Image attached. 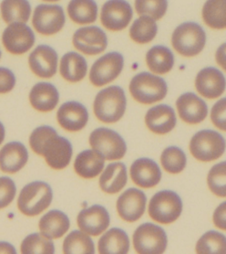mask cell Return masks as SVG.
<instances>
[{
  "label": "cell",
  "instance_id": "obj_35",
  "mask_svg": "<svg viewBox=\"0 0 226 254\" xmlns=\"http://www.w3.org/2000/svg\"><path fill=\"white\" fill-rule=\"evenodd\" d=\"M196 254H226V236L211 231L204 233L195 247Z\"/></svg>",
  "mask_w": 226,
  "mask_h": 254
},
{
  "label": "cell",
  "instance_id": "obj_33",
  "mask_svg": "<svg viewBox=\"0 0 226 254\" xmlns=\"http://www.w3.org/2000/svg\"><path fill=\"white\" fill-rule=\"evenodd\" d=\"M64 254H95L91 238L82 231H73L64 240Z\"/></svg>",
  "mask_w": 226,
  "mask_h": 254
},
{
  "label": "cell",
  "instance_id": "obj_29",
  "mask_svg": "<svg viewBox=\"0 0 226 254\" xmlns=\"http://www.w3.org/2000/svg\"><path fill=\"white\" fill-rule=\"evenodd\" d=\"M99 254H128L130 240L127 233L118 228L110 229L99 239Z\"/></svg>",
  "mask_w": 226,
  "mask_h": 254
},
{
  "label": "cell",
  "instance_id": "obj_40",
  "mask_svg": "<svg viewBox=\"0 0 226 254\" xmlns=\"http://www.w3.org/2000/svg\"><path fill=\"white\" fill-rule=\"evenodd\" d=\"M168 7L167 1H146L137 0L135 2L136 11L140 17L145 16L152 18L153 20L161 19L165 15Z\"/></svg>",
  "mask_w": 226,
  "mask_h": 254
},
{
  "label": "cell",
  "instance_id": "obj_30",
  "mask_svg": "<svg viewBox=\"0 0 226 254\" xmlns=\"http://www.w3.org/2000/svg\"><path fill=\"white\" fill-rule=\"evenodd\" d=\"M146 63L152 72L157 74H164L169 72L174 67V54L167 47H152L147 52Z\"/></svg>",
  "mask_w": 226,
  "mask_h": 254
},
{
  "label": "cell",
  "instance_id": "obj_32",
  "mask_svg": "<svg viewBox=\"0 0 226 254\" xmlns=\"http://www.w3.org/2000/svg\"><path fill=\"white\" fill-rule=\"evenodd\" d=\"M68 13L75 23H93L98 17V6L92 0H74L69 4Z\"/></svg>",
  "mask_w": 226,
  "mask_h": 254
},
{
  "label": "cell",
  "instance_id": "obj_4",
  "mask_svg": "<svg viewBox=\"0 0 226 254\" xmlns=\"http://www.w3.org/2000/svg\"><path fill=\"white\" fill-rule=\"evenodd\" d=\"M206 34L203 28L194 22H185L174 30L172 43L174 50L184 57H193L205 46Z\"/></svg>",
  "mask_w": 226,
  "mask_h": 254
},
{
  "label": "cell",
  "instance_id": "obj_39",
  "mask_svg": "<svg viewBox=\"0 0 226 254\" xmlns=\"http://www.w3.org/2000/svg\"><path fill=\"white\" fill-rule=\"evenodd\" d=\"M209 189L211 191L221 197L226 196V163H219L211 168L208 174Z\"/></svg>",
  "mask_w": 226,
  "mask_h": 254
},
{
  "label": "cell",
  "instance_id": "obj_7",
  "mask_svg": "<svg viewBox=\"0 0 226 254\" xmlns=\"http://www.w3.org/2000/svg\"><path fill=\"white\" fill-rule=\"evenodd\" d=\"M191 155L203 162L220 158L226 151V140L213 130H202L195 133L190 143Z\"/></svg>",
  "mask_w": 226,
  "mask_h": 254
},
{
  "label": "cell",
  "instance_id": "obj_2",
  "mask_svg": "<svg viewBox=\"0 0 226 254\" xmlns=\"http://www.w3.org/2000/svg\"><path fill=\"white\" fill-rule=\"evenodd\" d=\"M126 104L123 89L120 86H110L97 94L93 110L99 121L112 124L121 120L126 110Z\"/></svg>",
  "mask_w": 226,
  "mask_h": 254
},
{
  "label": "cell",
  "instance_id": "obj_42",
  "mask_svg": "<svg viewBox=\"0 0 226 254\" xmlns=\"http://www.w3.org/2000/svg\"><path fill=\"white\" fill-rule=\"evenodd\" d=\"M226 99L223 98L219 100L214 105L212 112H211V119L214 123L215 127L219 128L223 131L226 130Z\"/></svg>",
  "mask_w": 226,
  "mask_h": 254
},
{
  "label": "cell",
  "instance_id": "obj_22",
  "mask_svg": "<svg viewBox=\"0 0 226 254\" xmlns=\"http://www.w3.org/2000/svg\"><path fill=\"white\" fill-rule=\"evenodd\" d=\"M174 110L169 105L160 104L151 108L145 116V123L151 132L157 134H165L176 126Z\"/></svg>",
  "mask_w": 226,
  "mask_h": 254
},
{
  "label": "cell",
  "instance_id": "obj_46",
  "mask_svg": "<svg viewBox=\"0 0 226 254\" xmlns=\"http://www.w3.org/2000/svg\"><path fill=\"white\" fill-rule=\"evenodd\" d=\"M4 139H5V128L2 125V123L0 122V144L3 143Z\"/></svg>",
  "mask_w": 226,
  "mask_h": 254
},
{
  "label": "cell",
  "instance_id": "obj_9",
  "mask_svg": "<svg viewBox=\"0 0 226 254\" xmlns=\"http://www.w3.org/2000/svg\"><path fill=\"white\" fill-rule=\"evenodd\" d=\"M167 243L166 232L152 223L139 226L134 232V249L138 254H163Z\"/></svg>",
  "mask_w": 226,
  "mask_h": 254
},
{
  "label": "cell",
  "instance_id": "obj_41",
  "mask_svg": "<svg viewBox=\"0 0 226 254\" xmlns=\"http://www.w3.org/2000/svg\"><path fill=\"white\" fill-rule=\"evenodd\" d=\"M16 193V185L11 179L0 178V209L6 208L14 200Z\"/></svg>",
  "mask_w": 226,
  "mask_h": 254
},
{
  "label": "cell",
  "instance_id": "obj_26",
  "mask_svg": "<svg viewBox=\"0 0 226 254\" xmlns=\"http://www.w3.org/2000/svg\"><path fill=\"white\" fill-rule=\"evenodd\" d=\"M128 180L127 169L122 162L112 163L99 178V187L107 194H117L126 186Z\"/></svg>",
  "mask_w": 226,
  "mask_h": 254
},
{
  "label": "cell",
  "instance_id": "obj_36",
  "mask_svg": "<svg viewBox=\"0 0 226 254\" xmlns=\"http://www.w3.org/2000/svg\"><path fill=\"white\" fill-rule=\"evenodd\" d=\"M226 1H207L203 8V18L213 29H225L226 26Z\"/></svg>",
  "mask_w": 226,
  "mask_h": 254
},
{
  "label": "cell",
  "instance_id": "obj_15",
  "mask_svg": "<svg viewBox=\"0 0 226 254\" xmlns=\"http://www.w3.org/2000/svg\"><path fill=\"white\" fill-rule=\"evenodd\" d=\"M110 215L100 205L82 209L78 215V226L81 231L90 236H99L110 226Z\"/></svg>",
  "mask_w": 226,
  "mask_h": 254
},
{
  "label": "cell",
  "instance_id": "obj_12",
  "mask_svg": "<svg viewBox=\"0 0 226 254\" xmlns=\"http://www.w3.org/2000/svg\"><path fill=\"white\" fill-rule=\"evenodd\" d=\"M2 42L7 52L21 55L33 47L35 35L26 24L12 23L4 30Z\"/></svg>",
  "mask_w": 226,
  "mask_h": 254
},
{
  "label": "cell",
  "instance_id": "obj_8",
  "mask_svg": "<svg viewBox=\"0 0 226 254\" xmlns=\"http://www.w3.org/2000/svg\"><path fill=\"white\" fill-rule=\"evenodd\" d=\"M90 144L106 160H118L125 156L127 145L119 133L109 128H98L90 133Z\"/></svg>",
  "mask_w": 226,
  "mask_h": 254
},
{
  "label": "cell",
  "instance_id": "obj_34",
  "mask_svg": "<svg viewBox=\"0 0 226 254\" xmlns=\"http://www.w3.org/2000/svg\"><path fill=\"white\" fill-rule=\"evenodd\" d=\"M158 28L155 20L149 17L137 18L130 29V36L133 41L144 44L152 41L157 35Z\"/></svg>",
  "mask_w": 226,
  "mask_h": 254
},
{
  "label": "cell",
  "instance_id": "obj_37",
  "mask_svg": "<svg viewBox=\"0 0 226 254\" xmlns=\"http://www.w3.org/2000/svg\"><path fill=\"white\" fill-rule=\"evenodd\" d=\"M21 254H54V243L40 233L30 234L25 238L20 247Z\"/></svg>",
  "mask_w": 226,
  "mask_h": 254
},
{
  "label": "cell",
  "instance_id": "obj_25",
  "mask_svg": "<svg viewBox=\"0 0 226 254\" xmlns=\"http://www.w3.org/2000/svg\"><path fill=\"white\" fill-rule=\"evenodd\" d=\"M70 219L60 210H50L45 214L39 223L42 236L48 240L62 237L70 229Z\"/></svg>",
  "mask_w": 226,
  "mask_h": 254
},
{
  "label": "cell",
  "instance_id": "obj_43",
  "mask_svg": "<svg viewBox=\"0 0 226 254\" xmlns=\"http://www.w3.org/2000/svg\"><path fill=\"white\" fill-rule=\"evenodd\" d=\"M16 84V77L10 69L0 68V93H6L13 90Z\"/></svg>",
  "mask_w": 226,
  "mask_h": 254
},
{
  "label": "cell",
  "instance_id": "obj_31",
  "mask_svg": "<svg viewBox=\"0 0 226 254\" xmlns=\"http://www.w3.org/2000/svg\"><path fill=\"white\" fill-rule=\"evenodd\" d=\"M1 15L6 23L25 24L29 19L31 6L26 0H6L1 3Z\"/></svg>",
  "mask_w": 226,
  "mask_h": 254
},
{
  "label": "cell",
  "instance_id": "obj_44",
  "mask_svg": "<svg viewBox=\"0 0 226 254\" xmlns=\"http://www.w3.org/2000/svg\"><path fill=\"white\" fill-rule=\"evenodd\" d=\"M226 202L222 203L214 213V222L221 230H226Z\"/></svg>",
  "mask_w": 226,
  "mask_h": 254
},
{
  "label": "cell",
  "instance_id": "obj_10",
  "mask_svg": "<svg viewBox=\"0 0 226 254\" xmlns=\"http://www.w3.org/2000/svg\"><path fill=\"white\" fill-rule=\"evenodd\" d=\"M124 59L119 52H110L97 60L91 67L90 80L95 86H104L121 74Z\"/></svg>",
  "mask_w": 226,
  "mask_h": 254
},
{
  "label": "cell",
  "instance_id": "obj_16",
  "mask_svg": "<svg viewBox=\"0 0 226 254\" xmlns=\"http://www.w3.org/2000/svg\"><path fill=\"white\" fill-rule=\"evenodd\" d=\"M147 197L137 189H129L122 194L117 201V210L122 220L135 222L144 213Z\"/></svg>",
  "mask_w": 226,
  "mask_h": 254
},
{
  "label": "cell",
  "instance_id": "obj_24",
  "mask_svg": "<svg viewBox=\"0 0 226 254\" xmlns=\"http://www.w3.org/2000/svg\"><path fill=\"white\" fill-rule=\"evenodd\" d=\"M59 93L57 88L48 82H40L33 86L29 93L30 104L42 113L52 111L58 103Z\"/></svg>",
  "mask_w": 226,
  "mask_h": 254
},
{
  "label": "cell",
  "instance_id": "obj_3",
  "mask_svg": "<svg viewBox=\"0 0 226 254\" xmlns=\"http://www.w3.org/2000/svg\"><path fill=\"white\" fill-rule=\"evenodd\" d=\"M53 193L50 186L42 181H35L25 186L18 199V208L28 217H35L49 207Z\"/></svg>",
  "mask_w": 226,
  "mask_h": 254
},
{
  "label": "cell",
  "instance_id": "obj_38",
  "mask_svg": "<svg viewBox=\"0 0 226 254\" xmlns=\"http://www.w3.org/2000/svg\"><path fill=\"white\" fill-rule=\"evenodd\" d=\"M161 162L166 172L179 174L185 168L187 159L184 152L181 148L177 146H170L163 151Z\"/></svg>",
  "mask_w": 226,
  "mask_h": 254
},
{
  "label": "cell",
  "instance_id": "obj_21",
  "mask_svg": "<svg viewBox=\"0 0 226 254\" xmlns=\"http://www.w3.org/2000/svg\"><path fill=\"white\" fill-rule=\"evenodd\" d=\"M131 178L134 183L143 189L153 188L162 179V171L156 162L150 158H139L131 167Z\"/></svg>",
  "mask_w": 226,
  "mask_h": 254
},
{
  "label": "cell",
  "instance_id": "obj_19",
  "mask_svg": "<svg viewBox=\"0 0 226 254\" xmlns=\"http://www.w3.org/2000/svg\"><path fill=\"white\" fill-rule=\"evenodd\" d=\"M199 93L208 99L218 98L226 91V79L219 69L209 67L202 69L195 79Z\"/></svg>",
  "mask_w": 226,
  "mask_h": 254
},
{
  "label": "cell",
  "instance_id": "obj_17",
  "mask_svg": "<svg viewBox=\"0 0 226 254\" xmlns=\"http://www.w3.org/2000/svg\"><path fill=\"white\" fill-rule=\"evenodd\" d=\"M29 64L38 77L49 79L57 72L58 54L51 47L40 45L29 55Z\"/></svg>",
  "mask_w": 226,
  "mask_h": 254
},
{
  "label": "cell",
  "instance_id": "obj_28",
  "mask_svg": "<svg viewBox=\"0 0 226 254\" xmlns=\"http://www.w3.org/2000/svg\"><path fill=\"white\" fill-rule=\"evenodd\" d=\"M86 60L77 52H68L60 61L59 71L66 81L78 82L84 79L87 73Z\"/></svg>",
  "mask_w": 226,
  "mask_h": 254
},
{
  "label": "cell",
  "instance_id": "obj_13",
  "mask_svg": "<svg viewBox=\"0 0 226 254\" xmlns=\"http://www.w3.org/2000/svg\"><path fill=\"white\" fill-rule=\"evenodd\" d=\"M133 8L123 0H112L106 2L100 13L101 23L112 31L124 29L133 18Z\"/></svg>",
  "mask_w": 226,
  "mask_h": 254
},
{
  "label": "cell",
  "instance_id": "obj_45",
  "mask_svg": "<svg viewBox=\"0 0 226 254\" xmlns=\"http://www.w3.org/2000/svg\"><path fill=\"white\" fill-rule=\"evenodd\" d=\"M0 254H17V251L10 243L0 242Z\"/></svg>",
  "mask_w": 226,
  "mask_h": 254
},
{
  "label": "cell",
  "instance_id": "obj_6",
  "mask_svg": "<svg viewBox=\"0 0 226 254\" xmlns=\"http://www.w3.org/2000/svg\"><path fill=\"white\" fill-rule=\"evenodd\" d=\"M182 211L180 196L174 191L163 190L151 197L149 204V215L161 224H171L178 220Z\"/></svg>",
  "mask_w": 226,
  "mask_h": 254
},
{
  "label": "cell",
  "instance_id": "obj_5",
  "mask_svg": "<svg viewBox=\"0 0 226 254\" xmlns=\"http://www.w3.org/2000/svg\"><path fill=\"white\" fill-rule=\"evenodd\" d=\"M167 91L166 81L149 72L137 74L130 83V92L140 104H151L160 102L166 96Z\"/></svg>",
  "mask_w": 226,
  "mask_h": 254
},
{
  "label": "cell",
  "instance_id": "obj_11",
  "mask_svg": "<svg viewBox=\"0 0 226 254\" xmlns=\"http://www.w3.org/2000/svg\"><path fill=\"white\" fill-rule=\"evenodd\" d=\"M63 8L58 5L41 4L35 8L32 24L42 35H53L60 31L65 25Z\"/></svg>",
  "mask_w": 226,
  "mask_h": 254
},
{
  "label": "cell",
  "instance_id": "obj_1",
  "mask_svg": "<svg viewBox=\"0 0 226 254\" xmlns=\"http://www.w3.org/2000/svg\"><path fill=\"white\" fill-rule=\"evenodd\" d=\"M29 144L39 156H44L46 164L56 170L67 168L72 157V145L68 139L59 136L52 127H38L30 134Z\"/></svg>",
  "mask_w": 226,
  "mask_h": 254
},
{
  "label": "cell",
  "instance_id": "obj_23",
  "mask_svg": "<svg viewBox=\"0 0 226 254\" xmlns=\"http://www.w3.org/2000/svg\"><path fill=\"white\" fill-rule=\"evenodd\" d=\"M28 159L29 153L23 144L8 143L0 150V169L5 173H17L25 167Z\"/></svg>",
  "mask_w": 226,
  "mask_h": 254
},
{
  "label": "cell",
  "instance_id": "obj_47",
  "mask_svg": "<svg viewBox=\"0 0 226 254\" xmlns=\"http://www.w3.org/2000/svg\"><path fill=\"white\" fill-rule=\"evenodd\" d=\"M0 58H1V52H0Z\"/></svg>",
  "mask_w": 226,
  "mask_h": 254
},
{
  "label": "cell",
  "instance_id": "obj_20",
  "mask_svg": "<svg viewBox=\"0 0 226 254\" xmlns=\"http://www.w3.org/2000/svg\"><path fill=\"white\" fill-rule=\"evenodd\" d=\"M181 119L188 124H199L208 116V107L205 102L192 93H183L176 103Z\"/></svg>",
  "mask_w": 226,
  "mask_h": 254
},
{
  "label": "cell",
  "instance_id": "obj_27",
  "mask_svg": "<svg viewBox=\"0 0 226 254\" xmlns=\"http://www.w3.org/2000/svg\"><path fill=\"white\" fill-rule=\"evenodd\" d=\"M104 164V157L97 151L85 150L76 157L74 169L83 179H94L102 171Z\"/></svg>",
  "mask_w": 226,
  "mask_h": 254
},
{
  "label": "cell",
  "instance_id": "obj_14",
  "mask_svg": "<svg viewBox=\"0 0 226 254\" xmlns=\"http://www.w3.org/2000/svg\"><path fill=\"white\" fill-rule=\"evenodd\" d=\"M73 45L86 55H97L106 50L108 40L104 31L99 27H84L74 33Z\"/></svg>",
  "mask_w": 226,
  "mask_h": 254
},
{
  "label": "cell",
  "instance_id": "obj_18",
  "mask_svg": "<svg viewBox=\"0 0 226 254\" xmlns=\"http://www.w3.org/2000/svg\"><path fill=\"white\" fill-rule=\"evenodd\" d=\"M57 119L60 127L65 130L77 132L86 127L89 113L83 104L72 101L65 103L59 107Z\"/></svg>",
  "mask_w": 226,
  "mask_h": 254
}]
</instances>
